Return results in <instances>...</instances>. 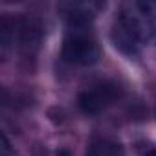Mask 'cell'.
Here are the masks:
<instances>
[{
  "mask_svg": "<svg viewBox=\"0 0 156 156\" xmlns=\"http://www.w3.org/2000/svg\"><path fill=\"white\" fill-rule=\"evenodd\" d=\"M143 33H145V30H143L141 19L132 4L118 15L114 28H112V41L119 51H123L127 55H134V53H138V50L141 46Z\"/></svg>",
  "mask_w": 156,
  "mask_h": 156,
  "instance_id": "1",
  "label": "cell"
},
{
  "mask_svg": "<svg viewBox=\"0 0 156 156\" xmlns=\"http://www.w3.org/2000/svg\"><path fill=\"white\" fill-rule=\"evenodd\" d=\"M99 50L94 37L88 31V26H70V31L64 39L62 57L72 64H92L98 61Z\"/></svg>",
  "mask_w": 156,
  "mask_h": 156,
  "instance_id": "2",
  "label": "cell"
},
{
  "mask_svg": "<svg viewBox=\"0 0 156 156\" xmlns=\"http://www.w3.org/2000/svg\"><path fill=\"white\" fill-rule=\"evenodd\" d=\"M119 98L118 85L110 81H99L79 94V107L85 114H99L108 108Z\"/></svg>",
  "mask_w": 156,
  "mask_h": 156,
  "instance_id": "3",
  "label": "cell"
},
{
  "mask_svg": "<svg viewBox=\"0 0 156 156\" xmlns=\"http://www.w3.org/2000/svg\"><path fill=\"white\" fill-rule=\"evenodd\" d=\"M134 8L141 19L143 30L149 33L151 41L156 44V2H136Z\"/></svg>",
  "mask_w": 156,
  "mask_h": 156,
  "instance_id": "4",
  "label": "cell"
},
{
  "mask_svg": "<svg viewBox=\"0 0 156 156\" xmlns=\"http://www.w3.org/2000/svg\"><path fill=\"white\" fill-rule=\"evenodd\" d=\"M88 156H123V147L108 138H96L88 147Z\"/></svg>",
  "mask_w": 156,
  "mask_h": 156,
  "instance_id": "5",
  "label": "cell"
},
{
  "mask_svg": "<svg viewBox=\"0 0 156 156\" xmlns=\"http://www.w3.org/2000/svg\"><path fill=\"white\" fill-rule=\"evenodd\" d=\"M0 35H2V55H8L11 46L15 44V24H11L8 19H2V26H0Z\"/></svg>",
  "mask_w": 156,
  "mask_h": 156,
  "instance_id": "6",
  "label": "cell"
},
{
  "mask_svg": "<svg viewBox=\"0 0 156 156\" xmlns=\"http://www.w3.org/2000/svg\"><path fill=\"white\" fill-rule=\"evenodd\" d=\"M0 156H11V143L6 134L0 136Z\"/></svg>",
  "mask_w": 156,
  "mask_h": 156,
  "instance_id": "7",
  "label": "cell"
},
{
  "mask_svg": "<svg viewBox=\"0 0 156 156\" xmlns=\"http://www.w3.org/2000/svg\"><path fill=\"white\" fill-rule=\"evenodd\" d=\"M147 156H156V149H152V151H149V152H147Z\"/></svg>",
  "mask_w": 156,
  "mask_h": 156,
  "instance_id": "8",
  "label": "cell"
}]
</instances>
